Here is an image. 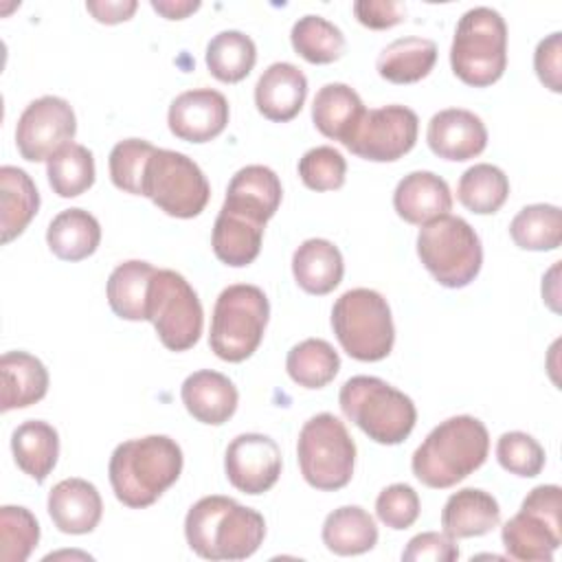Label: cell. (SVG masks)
<instances>
[{
	"instance_id": "6da1fadb",
	"label": "cell",
	"mask_w": 562,
	"mask_h": 562,
	"mask_svg": "<svg viewBox=\"0 0 562 562\" xmlns=\"http://www.w3.org/2000/svg\"><path fill=\"white\" fill-rule=\"evenodd\" d=\"M182 450L167 435H147L119 443L108 463L119 503L132 509L154 505L182 472Z\"/></svg>"
},
{
	"instance_id": "7a4b0ae2",
	"label": "cell",
	"mask_w": 562,
	"mask_h": 562,
	"mask_svg": "<svg viewBox=\"0 0 562 562\" xmlns=\"http://www.w3.org/2000/svg\"><path fill=\"white\" fill-rule=\"evenodd\" d=\"M184 538L200 558L246 560L261 547L266 520L257 509L213 494L187 512Z\"/></svg>"
},
{
	"instance_id": "3957f363",
	"label": "cell",
	"mask_w": 562,
	"mask_h": 562,
	"mask_svg": "<svg viewBox=\"0 0 562 562\" xmlns=\"http://www.w3.org/2000/svg\"><path fill=\"white\" fill-rule=\"evenodd\" d=\"M490 452V435L481 419L454 415L435 426L411 459L413 474L426 487L446 490L479 470Z\"/></svg>"
},
{
	"instance_id": "277c9868",
	"label": "cell",
	"mask_w": 562,
	"mask_h": 562,
	"mask_svg": "<svg viewBox=\"0 0 562 562\" xmlns=\"http://www.w3.org/2000/svg\"><path fill=\"white\" fill-rule=\"evenodd\" d=\"M340 411L369 439L382 446L402 443L415 428L413 400L375 375H353L340 386Z\"/></svg>"
},
{
	"instance_id": "5b68a950",
	"label": "cell",
	"mask_w": 562,
	"mask_h": 562,
	"mask_svg": "<svg viewBox=\"0 0 562 562\" xmlns=\"http://www.w3.org/2000/svg\"><path fill=\"white\" fill-rule=\"evenodd\" d=\"M450 66L463 83L474 88H487L503 77L507 68V26L498 11L474 7L459 18Z\"/></svg>"
},
{
	"instance_id": "8992f818",
	"label": "cell",
	"mask_w": 562,
	"mask_h": 562,
	"mask_svg": "<svg viewBox=\"0 0 562 562\" xmlns=\"http://www.w3.org/2000/svg\"><path fill=\"white\" fill-rule=\"evenodd\" d=\"M270 316V303L261 288L235 283L220 292L213 316L209 345L226 362H244L263 340Z\"/></svg>"
},
{
	"instance_id": "52a82bcc",
	"label": "cell",
	"mask_w": 562,
	"mask_h": 562,
	"mask_svg": "<svg viewBox=\"0 0 562 562\" xmlns=\"http://www.w3.org/2000/svg\"><path fill=\"white\" fill-rule=\"evenodd\" d=\"M331 329L347 356L360 362L384 360L395 342L391 307L380 292L369 288H353L336 299Z\"/></svg>"
},
{
	"instance_id": "ba28073f",
	"label": "cell",
	"mask_w": 562,
	"mask_h": 562,
	"mask_svg": "<svg viewBox=\"0 0 562 562\" xmlns=\"http://www.w3.org/2000/svg\"><path fill=\"white\" fill-rule=\"evenodd\" d=\"M417 255L435 281L452 290L470 285L483 266L476 231L463 217L450 213L419 228Z\"/></svg>"
},
{
	"instance_id": "9c48e42d",
	"label": "cell",
	"mask_w": 562,
	"mask_h": 562,
	"mask_svg": "<svg viewBox=\"0 0 562 562\" xmlns=\"http://www.w3.org/2000/svg\"><path fill=\"white\" fill-rule=\"evenodd\" d=\"M296 457L307 485L334 492L345 487L353 476L356 443L336 415L318 413L303 424Z\"/></svg>"
},
{
	"instance_id": "30bf717a",
	"label": "cell",
	"mask_w": 562,
	"mask_h": 562,
	"mask_svg": "<svg viewBox=\"0 0 562 562\" xmlns=\"http://www.w3.org/2000/svg\"><path fill=\"white\" fill-rule=\"evenodd\" d=\"M509 558L522 562H551L562 544V490L558 485L533 487L520 512L501 531Z\"/></svg>"
},
{
	"instance_id": "8fae6325",
	"label": "cell",
	"mask_w": 562,
	"mask_h": 562,
	"mask_svg": "<svg viewBox=\"0 0 562 562\" xmlns=\"http://www.w3.org/2000/svg\"><path fill=\"white\" fill-rule=\"evenodd\" d=\"M147 321L169 351H187L200 340L202 303L180 272L167 268L154 272L147 288Z\"/></svg>"
},
{
	"instance_id": "7c38bea8",
	"label": "cell",
	"mask_w": 562,
	"mask_h": 562,
	"mask_svg": "<svg viewBox=\"0 0 562 562\" xmlns=\"http://www.w3.org/2000/svg\"><path fill=\"white\" fill-rule=\"evenodd\" d=\"M143 195L162 213L189 220L204 211L211 198V187L193 158L173 149L156 147L145 167Z\"/></svg>"
},
{
	"instance_id": "4fadbf2b",
	"label": "cell",
	"mask_w": 562,
	"mask_h": 562,
	"mask_svg": "<svg viewBox=\"0 0 562 562\" xmlns=\"http://www.w3.org/2000/svg\"><path fill=\"white\" fill-rule=\"evenodd\" d=\"M419 119L406 105H384L364 110L351 136L342 143L351 154L371 162H393L417 143Z\"/></svg>"
},
{
	"instance_id": "5bb4252c",
	"label": "cell",
	"mask_w": 562,
	"mask_h": 562,
	"mask_svg": "<svg viewBox=\"0 0 562 562\" xmlns=\"http://www.w3.org/2000/svg\"><path fill=\"white\" fill-rule=\"evenodd\" d=\"M77 119L72 105L55 94L31 101L18 119L15 145L24 160H48L64 145L72 143Z\"/></svg>"
},
{
	"instance_id": "9a60e30c",
	"label": "cell",
	"mask_w": 562,
	"mask_h": 562,
	"mask_svg": "<svg viewBox=\"0 0 562 562\" xmlns=\"http://www.w3.org/2000/svg\"><path fill=\"white\" fill-rule=\"evenodd\" d=\"M281 450L274 439L261 432L237 435L224 454L228 483L250 496L268 492L281 474Z\"/></svg>"
},
{
	"instance_id": "2e32d148",
	"label": "cell",
	"mask_w": 562,
	"mask_h": 562,
	"mask_svg": "<svg viewBox=\"0 0 562 562\" xmlns=\"http://www.w3.org/2000/svg\"><path fill=\"white\" fill-rule=\"evenodd\" d=\"M231 110L222 92L195 88L178 94L167 112L171 134L187 143H209L220 136L228 123Z\"/></svg>"
},
{
	"instance_id": "e0dca14e",
	"label": "cell",
	"mask_w": 562,
	"mask_h": 562,
	"mask_svg": "<svg viewBox=\"0 0 562 562\" xmlns=\"http://www.w3.org/2000/svg\"><path fill=\"white\" fill-rule=\"evenodd\" d=\"M428 147L443 160L463 162L487 147V130L481 116L463 108H448L432 114L426 132Z\"/></svg>"
},
{
	"instance_id": "ac0fdd59",
	"label": "cell",
	"mask_w": 562,
	"mask_h": 562,
	"mask_svg": "<svg viewBox=\"0 0 562 562\" xmlns=\"http://www.w3.org/2000/svg\"><path fill=\"white\" fill-rule=\"evenodd\" d=\"M283 198L279 176L266 165H246L228 182L222 209L241 213L266 224L279 209Z\"/></svg>"
},
{
	"instance_id": "d6986e66",
	"label": "cell",
	"mask_w": 562,
	"mask_h": 562,
	"mask_svg": "<svg viewBox=\"0 0 562 562\" xmlns=\"http://www.w3.org/2000/svg\"><path fill=\"white\" fill-rule=\"evenodd\" d=\"M48 516L61 533H90L101 520L103 501L86 479H64L48 492Z\"/></svg>"
},
{
	"instance_id": "ffe728a7",
	"label": "cell",
	"mask_w": 562,
	"mask_h": 562,
	"mask_svg": "<svg viewBox=\"0 0 562 562\" xmlns=\"http://www.w3.org/2000/svg\"><path fill=\"white\" fill-rule=\"evenodd\" d=\"M307 97L303 70L290 61L270 64L255 86V105L261 116L274 123L292 121Z\"/></svg>"
},
{
	"instance_id": "44dd1931",
	"label": "cell",
	"mask_w": 562,
	"mask_h": 562,
	"mask_svg": "<svg viewBox=\"0 0 562 562\" xmlns=\"http://www.w3.org/2000/svg\"><path fill=\"white\" fill-rule=\"evenodd\" d=\"M395 213L408 222L424 226L452 209V193L443 178L432 171H411L393 191Z\"/></svg>"
},
{
	"instance_id": "7402d4cb",
	"label": "cell",
	"mask_w": 562,
	"mask_h": 562,
	"mask_svg": "<svg viewBox=\"0 0 562 562\" xmlns=\"http://www.w3.org/2000/svg\"><path fill=\"white\" fill-rule=\"evenodd\" d=\"M180 397L189 415L202 424L220 426L228 422L239 402V393L235 384L217 371L200 369L184 378Z\"/></svg>"
},
{
	"instance_id": "603a6c76",
	"label": "cell",
	"mask_w": 562,
	"mask_h": 562,
	"mask_svg": "<svg viewBox=\"0 0 562 562\" xmlns=\"http://www.w3.org/2000/svg\"><path fill=\"white\" fill-rule=\"evenodd\" d=\"M501 522L498 501L479 487H463L448 496L441 509V527L448 536L474 538L485 536Z\"/></svg>"
},
{
	"instance_id": "cb8c5ba5",
	"label": "cell",
	"mask_w": 562,
	"mask_h": 562,
	"mask_svg": "<svg viewBox=\"0 0 562 562\" xmlns=\"http://www.w3.org/2000/svg\"><path fill=\"white\" fill-rule=\"evenodd\" d=\"M292 274L296 285L307 294H329L342 281V255L329 239H305L292 255Z\"/></svg>"
},
{
	"instance_id": "d4e9b609",
	"label": "cell",
	"mask_w": 562,
	"mask_h": 562,
	"mask_svg": "<svg viewBox=\"0 0 562 562\" xmlns=\"http://www.w3.org/2000/svg\"><path fill=\"white\" fill-rule=\"evenodd\" d=\"M263 228L266 224H259L241 213L220 209L211 235L215 257L233 268H244L252 263L261 250Z\"/></svg>"
},
{
	"instance_id": "484cf974",
	"label": "cell",
	"mask_w": 562,
	"mask_h": 562,
	"mask_svg": "<svg viewBox=\"0 0 562 562\" xmlns=\"http://www.w3.org/2000/svg\"><path fill=\"white\" fill-rule=\"evenodd\" d=\"M2 404L0 408H26L48 393V371L44 362L26 351H7L0 358Z\"/></svg>"
},
{
	"instance_id": "4316f807",
	"label": "cell",
	"mask_w": 562,
	"mask_h": 562,
	"mask_svg": "<svg viewBox=\"0 0 562 562\" xmlns=\"http://www.w3.org/2000/svg\"><path fill=\"white\" fill-rule=\"evenodd\" d=\"M362 114H364V105L358 92L351 86L338 83V81L325 83L316 92L312 103V121L316 130L323 136L340 143H345L351 136Z\"/></svg>"
},
{
	"instance_id": "83f0119b",
	"label": "cell",
	"mask_w": 562,
	"mask_h": 562,
	"mask_svg": "<svg viewBox=\"0 0 562 562\" xmlns=\"http://www.w3.org/2000/svg\"><path fill=\"white\" fill-rule=\"evenodd\" d=\"M0 209L2 244H9L24 233L40 209V191L24 169L0 167Z\"/></svg>"
},
{
	"instance_id": "f1b7e54d",
	"label": "cell",
	"mask_w": 562,
	"mask_h": 562,
	"mask_svg": "<svg viewBox=\"0 0 562 562\" xmlns=\"http://www.w3.org/2000/svg\"><path fill=\"white\" fill-rule=\"evenodd\" d=\"M11 450L18 468L35 483H44L57 465L59 435L48 422L29 419L13 430Z\"/></svg>"
},
{
	"instance_id": "f546056e",
	"label": "cell",
	"mask_w": 562,
	"mask_h": 562,
	"mask_svg": "<svg viewBox=\"0 0 562 562\" xmlns=\"http://www.w3.org/2000/svg\"><path fill=\"white\" fill-rule=\"evenodd\" d=\"M437 61V44L426 37H400L382 48L375 70L391 83H415L430 75Z\"/></svg>"
},
{
	"instance_id": "4dcf8cb0",
	"label": "cell",
	"mask_w": 562,
	"mask_h": 562,
	"mask_svg": "<svg viewBox=\"0 0 562 562\" xmlns=\"http://www.w3.org/2000/svg\"><path fill=\"white\" fill-rule=\"evenodd\" d=\"M101 241L97 217L83 209H66L57 213L46 228L50 252L64 261H81L90 257Z\"/></svg>"
},
{
	"instance_id": "1f68e13d",
	"label": "cell",
	"mask_w": 562,
	"mask_h": 562,
	"mask_svg": "<svg viewBox=\"0 0 562 562\" xmlns=\"http://www.w3.org/2000/svg\"><path fill=\"white\" fill-rule=\"evenodd\" d=\"M323 542L336 555H360L375 547L378 527L373 516L360 505H342L327 514Z\"/></svg>"
},
{
	"instance_id": "d6a6232c",
	"label": "cell",
	"mask_w": 562,
	"mask_h": 562,
	"mask_svg": "<svg viewBox=\"0 0 562 562\" xmlns=\"http://www.w3.org/2000/svg\"><path fill=\"white\" fill-rule=\"evenodd\" d=\"M156 268L140 259L119 263L108 277L105 294L112 312L123 321H147V288Z\"/></svg>"
},
{
	"instance_id": "836d02e7",
	"label": "cell",
	"mask_w": 562,
	"mask_h": 562,
	"mask_svg": "<svg viewBox=\"0 0 562 562\" xmlns=\"http://www.w3.org/2000/svg\"><path fill=\"white\" fill-rule=\"evenodd\" d=\"M206 68L224 83H237L250 75L257 61L255 42L241 31H220L206 44Z\"/></svg>"
},
{
	"instance_id": "e575fe53",
	"label": "cell",
	"mask_w": 562,
	"mask_h": 562,
	"mask_svg": "<svg viewBox=\"0 0 562 562\" xmlns=\"http://www.w3.org/2000/svg\"><path fill=\"white\" fill-rule=\"evenodd\" d=\"M285 369L299 386L323 389L338 375L340 356L327 340L305 338L288 351Z\"/></svg>"
},
{
	"instance_id": "d590c367",
	"label": "cell",
	"mask_w": 562,
	"mask_h": 562,
	"mask_svg": "<svg viewBox=\"0 0 562 562\" xmlns=\"http://www.w3.org/2000/svg\"><path fill=\"white\" fill-rule=\"evenodd\" d=\"M509 195V180L505 171L490 162L472 165L463 171L457 184V198L459 202L476 213V215H490L496 213Z\"/></svg>"
},
{
	"instance_id": "8d00e7d4",
	"label": "cell",
	"mask_w": 562,
	"mask_h": 562,
	"mask_svg": "<svg viewBox=\"0 0 562 562\" xmlns=\"http://www.w3.org/2000/svg\"><path fill=\"white\" fill-rule=\"evenodd\" d=\"M46 176L53 193L77 198L94 184V156L86 145L68 143L46 160Z\"/></svg>"
},
{
	"instance_id": "74e56055",
	"label": "cell",
	"mask_w": 562,
	"mask_h": 562,
	"mask_svg": "<svg viewBox=\"0 0 562 562\" xmlns=\"http://www.w3.org/2000/svg\"><path fill=\"white\" fill-rule=\"evenodd\" d=\"M509 235L522 250H555L562 241L560 206L529 204L520 209L509 224Z\"/></svg>"
},
{
	"instance_id": "f35d334b",
	"label": "cell",
	"mask_w": 562,
	"mask_h": 562,
	"mask_svg": "<svg viewBox=\"0 0 562 562\" xmlns=\"http://www.w3.org/2000/svg\"><path fill=\"white\" fill-rule=\"evenodd\" d=\"M290 42L296 55L310 64H331L345 53L342 31L321 15L299 18L290 31Z\"/></svg>"
},
{
	"instance_id": "ab89813d",
	"label": "cell",
	"mask_w": 562,
	"mask_h": 562,
	"mask_svg": "<svg viewBox=\"0 0 562 562\" xmlns=\"http://www.w3.org/2000/svg\"><path fill=\"white\" fill-rule=\"evenodd\" d=\"M40 542V525L31 509L20 505L0 507V560L24 562Z\"/></svg>"
},
{
	"instance_id": "60d3db41",
	"label": "cell",
	"mask_w": 562,
	"mask_h": 562,
	"mask_svg": "<svg viewBox=\"0 0 562 562\" xmlns=\"http://www.w3.org/2000/svg\"><path fill=\"white\" fill-rule=\"evenodd\" d=\"M156 147L145 140V138H125L119 140L108 158L110 165V178L116 189L132 193V195H143V178H145V167L151 158Z\"/></svg>"
},
{
	"instance_id": "b9f144b4",
	"label": "cell",
	"mask_w": 562,
	"mask_h": 562,
	"mask_svg": "<svg viewBox=\"0 0 562 562\" xmlns=\"http://www.w3.org/2000/svg\"><path fill=\"white\" fill-rule=\"evenodd\" d=\"M496 459L503 470L509 474L531 479L538 476L544 468V448L522 430H509L498 437Z\"/></svg>"
},
{
	"instance_id": "7bdbcfd3",
	"label": "cell",
	"mask_w": 562,
	"mask_h": 562,
	"mask_svg": "<svg viewBox=\"0 0 562 562\" xmlns=\"http://www.w3.org/2000/svg\"><path fill=\"white\" fill-rule=\"evenodd\" d=\"M299 176L312 191H334L345 184L347 162L338 149L318 145L301 156Z\"/></svg>"
},
{
	"instance_id": "ee69618b",
	"label": "cell",
	"mask_w": 562,
	"mask_h": 562,
	"mask_svg": "<svg viewBox=\"0 0 562 562\" xmlns=\"http://www.w3.org/2000/svg\"><path fill=\"white\" fill-rule=\"evenodd\" d=\"M375 514L391 529H408L419 516V496L411 485L393 483L378 494Z\"/></svg>"
},
{
	"instance_id": "f6af8a7d",
	"label": "cell",
	"mask_w": 562,
	"mask_h": 562,
	"mask_svg": "<svg viewBox=\"0 0 562 562\" xmlns=\"http://www.w3.org/2000/svg\"><path fill=\"white\" fill-rule=\"evenodd\" d=\"M402 560L406 562H454L459 560V547L452 536L446 531H424L408 540L402 551Z\"/></svg>"
},
{
	"instance_id": "bcb514c9",
	"label": "cell",
	"mask_w": 562,
	"mask_h": 562,
	"mask_svg": "<svg viewBox=\"0 0 562 562\" xmlns=\"http://www.w3.org/2000/svg\"><path fill=\"white\" fill-rule=\"evenodd\" d=\"M560 59H562V33L555 31V33L547 35L544 40H540L536 46V53H533L536 75L544 83V88H549L551 92L562 90V81H560L562 61Z\"/></svg>"
},
{
	"instance_id": "7dc6e473",
	"label": "cell",
	"mask_w": 562,
	"mask_h": 562,
	"mask_svg": "<svg viewBox=\"0 0 562 562\" xmlns=\"http://www.w3.org/2000/svg\"><path fill=\"white\" fill-rule=\"evenodd\" d=\"M353 15L362 26L382 31L400 24L406 15V9L402 2L393 0H358L353 2Z\"/></svg>"
},
{
	"instance_id": "c3c4849f",
	"label": "cell",
	"mask_w": 562,
	"mask_h": 562,
	"mask_svg": "<svg viewBox=\"0 0 562 562\" xmlns=\"http://www.w3.org/2000/svg\"><path fill=\"white\" fill-rule=\"evenodd\" d=\"M138 2L136 0H90L86 9L101 24H119L134 15Z\"/></svg>"
},
{
	"instance_id": "681fc988",
	"label": "cell",
	"mask_w": 562,
	"mask_h": 562,
	"mask_svg": "<svg viewBox=\"0 0 562 562\" xmlns=\"http://www.w3.org/2000/svg\"><path fill=\"white\" fill-rule=\"evenodd\" d=\"M151 9L167 20H184L200 9L198 0H151Z\"/></svg>"
}]
</instances>
